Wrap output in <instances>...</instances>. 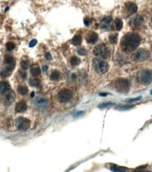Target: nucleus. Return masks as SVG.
<instances>
[{
	"label": "nucleus",
	"instance_id": "20",
	"mask_svg": "<svg viewBox=\"0 0 152 172\" xmlns=\"http://www.w3.org/2000/svg\"><path fill=\"white\" fill-rule=\"evenodd\" d=\"M115 23V26H116V28L117 30H120L123 28V21L119 19V18H116L114 21Z\"/></svg>",
	"mask_w": 152,
	"mask_h": 172
},
{
	"label": "nucleus",
	"instance_id": "38",
	"mask_svg": "<svg viewBox=\"0 0 152 172\" xmlns=\"http://www.w3.org/2000/svg\"><path fill=\"white\" fill-rule=\"evenodd\" d=\"M42 70H43L44 72H46L48 70V66L47 65H44L42 66Z\"/></svg>",
	"mask_w": 152,
	"mask_h": 172
},
{
	"label": "nucleus",
	"instance_id": "27",
	"mask_svg": "<svg viewBox=\"0 0 152 172\" xmlns=\"http://www.w3.org/2000/svg\"><path fill=\"white\" fill-rule=\"evenodd\" d=\"M29 84L31 86L33 87H38L40 85V81L36 78H32L29 81Z\"/></svg>",
	"mask_w": 152,
	"mask_h": 172
},
{
	"label": "nucleus",
	"instance_id": "33",
	"mask_svg": "<svg viewBox=\"0 0 152 172\" xmlns=\"http://www.w3.org/2000/svg\"><path fill=\"white\" fill-rule=\"evenodd\" d=\"M77 54L81 55V56H83V55L86 54V50H85L84 48H79L77 49Z\"/></svg>",
	"mask_w": 152,
	"mask_h": 172
},
{
	"label": "nucleus",
	"instance_id": "31",
	"mask_svg": "<svg viewBox=\"0 0 152 172\" xmlns=\"http://www.w3.org/2000/svg\"><path fill=\"white\" fill-rule=\"evenodd\" d=\"M134 105H122V106L118 107V109L120 110H127L132 108Z\"/></svg>",
	"mask_w": 152,
	"mask_h": 172
},
{
	"label": "nucleus",
	"instance_id": "35",
	"mask_svg": "<svg viewBox=\"0 0 152 172\" xmlns=\"http://www.w3.org/2000/svg\"><path fill=\"white\" fill-rule=\"evenodd\" d=\"M44 57H45V59L47 60H51V59H52V57H51V54L49 52H47L44 54Z\"/></svg>",
	"mask_w": 152,
	"mask_h": 172
},
{
	"label": "nucleus",
	"instance_id": "23",
	"mask_svg": "<svg viewBox=\"0 0 152 172\" xmlns=\"http://www.w3.org/2000/svg\"><path fill=\"white\" fill-rule=\"evenodd\" d=\"M111 170L112 171H116V172H123L125 171L126 169L123 167H120V166H118L116 165H112L111 166Z\"/></svg>",
	"mask_w": 152,
	"mask_h": 172
},
{
	"label": "nucleus",
	"instance_id": "3",
	"mask_svg": "<svg viewBox=\"0 0 152 172\" xmlns=\"http://www.w3.org/2000/svg\"><path fill=\"white\" fill-rule=\"evenodd\" d=\"M114 87L117 92L120 93H127L130 89V83L127 79H118L114 83Z\"/></svg>",
	"mask_w": 152,
	"mask_h": 172
},
{
	"label": "nucleus",
	"instance_id": "41",
	"mask_svg": "<svg viewBox=\"0 0 152 172\" xmlns=\"http://www.w3.org/2000/svg\"><path fill=\"white\" fill-rule=\"evenodd\" d=\"M34 96H35V92H33L32 93H31V95H30V97L33 98V97H34Z\"/></svg>",
	"mask_w": 152,
	"mask_h": 172
},
{
	"label": "nucleus",
	"instance_id": "19",
	"mask_svg": "<svg viewBox=\"0 0 152 172\" xmlns=\"http://www.w3.org/2000/svg\"><path fill=\"white\" fill-rule=\"evenodd\" d=\"M72 44L75 46H78L82 42V38L80 36H75L72 39Z\"/></svg>",
	"mask_w": 152,
	"mask_h": 172
},
{
	"label": "nucleus",
	"instance_id": "30",
	"mask_svg": "<svg viewBox=\"0 0 152 172\" xmlns=\"http://www.w3.org/2000/svg\"><path fill=\"white\" fill-rule=\"evenodd\" d=\"M15 48V45L12 42H9L7 43V49L8 51H12Z\"/></svg>",
	"mask_w": 152,
	"mask_h": 172
},
{
	"label": "nucleus",
	"instance_id": "4",
	"mask_svg": "<svg viewBox=\"0 0 152 172\" xmlns=\"http://www.w3.org/2000/svg\"><path fill=\"white\" fill-rule=\"evenodd\" d=\"M150 57V53L146 49H140L136 52L132 57L133 61L135 62H142L148 60Z\"/></svg>",
	"mask_w": 152,
	"mask_h": 172
},
{
	"label": "nucleus",
	"instance_id": "26",
	"mask_svg": "<svg viewBox=\"0 0 152 172\" xmlns=\"http://www.w3.org/2000/svg\"><path fill=\"white\" fill-rule=\"evenodd\" d=\"M11 73H12V71L9 70V68H6L1 72V77H3V78H7V77H9V75H11Z\"/></svg>",
	"mask_w": 152,
	"mask_h": 172
},
{
	"label": "nucleus",
	"instance_id": "42",
	"mask_svg": "<svg viewBox=\"0 0 152 172\" xmlns=\"http://www.w3.org/2000/svg\"><path fill=\"white\" fill-rule=\"evenodd\" d=\"M72 78H73V79H75L76 78V75H75V74H73L72 75Z\"/></svg>",
	"mask_w": 152,
	"mask_h": 172
},
{
	"label": "nucleus",
	"instance_id": "14",
	"mask_svg": "<svg viewBox=\"0 0 152 172\" xmlns=\"http://www.w3.org/2000/svg\"><path fill=\"white\" fill-rule=\"evenodd\" d=\"M126 9L130 14H133L138 11V6L133 2H127L126 4Z\"/></svg>",
	"mask_w": 152,
	"mask_h": 172
},
{
	"label": "nucleus",
	"instance_id": "28",
	"mask_svg": "<svg viewBox=\"0 0 152 172\" xmlns=\"http://www.w3.org/2000/svg\"><path fill=\"white\" fill-rule=\"evenodd\" d=\"M21 67L23 68V69L27 70L30 66V62L28 60L22 61L21 63Z\"/></svg>",
	"mask_w": 152,
	"mask_h": 172
},
{
	"label": "nucleus",
	"instance_id": "21",
	"mask_svg": "<svg viewBox=\"0 0 152 172\" xmlns=\"http://www.w3.org/2000/svg\"><path fill=\"white\" fill-rule=\"evenodd\" d=\"M50 78L52 81H57L60 78V73L59 71H54L51 72V75H50Z\"/></svg>",
	"mask_w": 152,
	"mask_h": 172
},
{
	"label": "nucleus",
	"instance_id": "18",
	"mask_svg": "<svg viewBox=\"0 0 152 172\" xmlns=\"http://www.w3.org/2000/svg\"><path fill=\"white\" fill-rule=\"evenodd\" d=\"M18 92L20 95H25L28 92V88L25 86H19L18 87Z\"/></svg>",
	"mask_w": 152,
	"mask_h": 172
},
{
	"label": "nucleus",
	"instance_id": "36",
	"mask_svg": "<svg viewBox=\"0 0 152 172\" xmlns=\"http://www.w3.org/2000/svg\"><path fill=\"white\" fill-rule=\"evenodd\" d=\"M84 23H85V25H86V26H88V25H90V20L88 18H85V20H84Z\"/></svg>",
	"mask_w": 152,
	"mask_h": 172
},
{
	"label": "nucleus",
	"instance_id": "34",
	"mask_svg": "<svg viewBox=\"0 0 152 172\" xmlns=\"http://www.w3.org/2000/svg\"><path fill=\"white\" fill-rule=\"evenodd\" d=\"M37 43H38V41H37V40H31V41L30 42V43H29V47H35V46L37 45Z\"/></svg>",
	"mask_w": 152,
	"mask_h": 172
},
{
	"label": "nucleus",
	"instance_id": "37",
	"mask_svg": "<svg viewBox=\"0 0 152 172\" xmlns=\"http://www.w3.org/2000/svg\"><path fill=\"white\" fill-rule=\"evenodd\" d=\"M21 77L23 78V79H25L27 78V73H25V72H23V73H21Z\"/></svg>",
	"mask_w": 152,
	"mask_h": 172
},
{
	"label": "nucleus",
	"instance_id": "17",
	"mask_svg": "<svg viewBox=\"0 0 152 172\" xmlns=\"http://www.w3.org/2000/svg\"><path fill=\"white\" fill-rule=\"evenodd\" d=\"M144 19L142 16H136L134 19H133V23H134L135 26L136 27H140V25H142V24L143 23Z\"/></svg>",
	"mask_w": 152,
	"mask_h": 172
},
{
	"label": "nucleus",
	"instance_id": "44",
	"mask_svg": "<svg viewBox=\"0 0 152 172\" xmlns=\"http://www.w3.org/2000/svg\"><path fill=\"white\" fill-rule=\"evenodd\" d=\"M151 95H152V90H151Z\"/></svg>",
	"mask_w": 152,
	"mask_h": 172
},
{
	"label": "nucleus",
	"instance_id": "6",
	"mask_svg": "<svg viewBox=\"0 0 152 172\" xmlns=\"http://www.w3.org/2000/svg\"><path fill=\"white\" fill-rule=\"evenodd\" d=\"M73 97V92L68 89L61 90L58 94V99L60 102L66 103L69 102Z\"/></svg>",
	"mask_w": 152,
	"mask_h": 172
},
{
	"label": "nucleus",
	"instance_id": "15",
	"mask_svg": "<svg viewBox=\"0 0 152 172\" xmlns=\"http://www.w3.org/2000/svg\"><path fill=\"white\" fill-rule=\"evenodd\" d=\"M9 85L6 81H1L0 82V93H5L9 90Z\"/></svg>",
	"mask_w": 152,
	"mask_h": 172
},
{
	"label": "nucleus",
	"instance_id": "39",
	"mask_svg": "<svg viewBox=\"0 0 152 172\" xmlns=\"http://www.w3.org/2000/svg\"><path fill=\"white\" fill-rule=\"evenodd\" d=\"M83 112H77L76 114H75V116H80V115H82V114H83Z\"/></svg>",
	"mask_w": 152,
	"mask_h": 172
},
{
	"label": "nucleus",
	"instance_id": "8",
	"mask_svg": "<svg viewBox=\"0 0 152 172\" xmlns=\"http://www.w3.org/2000/svg\"><path fill=\"white\" fill-rule=\"evenodd\" d=\"M16 127L20 131H27L30 126V121L26 118L19 117L16 121Z\"/></svg>",
	"mask_w": 152,
	"mask_h": 172
},
{
	"label": "nucleus",
	"instance_id": "16",
	"mask_svg": "<svg viewBox=\"0 0 152 172\" xmlns=\"http://www.w3.org/2000/svg\"><path fill=\"white\" fill-rule=\"evenodd\" d=\"M30 73L33 76H38L41 73V71H40V68H39V66L35 64L30 68Z\"/></svg>",
	"mask_w": 152,
	"mask_h": 172
},
{
	"label": "nucleus",
	"instance_id": "29",
	"mask_svg": "<svg viewBox=\"0 0 152 172\" xmlns=\"http://www.w3.org/2000/svg\"><path fill=\"white\" fill-rule=\"evenodd\" d=\"M115 104L113 102H106V103H103V104L99 105V107L101 109H104V108H107V107H111L112 106H114Z\"/></svg>",
	"mask_w": 152,
	"mask_h": 172
},
{
	"label": "nucleus",
	"instance_id": "43",
	"mask_svg": "<svg viewBox=\"0 0 152 172\" xmlns=\"http://www.w3.org/2000/svg\"><path fill=\"white\" fill-rule=\"evenodd\" d=\"M9 9V7H7L6 9H5V12H8V10Z\"/></svg>",
	"mask_w": 152,
	"mask_h": 172
},
{
	"label": "nucleus",
	"instance_id": "9",
	"mask_svg": "<svg viewBox=\"0 0 152 172\" xmlns=\"http://www.w3.org/2000/svg\"><path fill=\"white\" fill-rule=\"evenodd\" d=\"M4 95L3 96V102L5 105H10L14 102L15 100V94L14 92L11 91V90H8V91L4 93Z\"/></svg>",
	"mask_w": 152,
	"mask_h": 172
},
{
	"label": "nucleus",
	"instance_id": "12",
	"mask_svg": "<svg viewBox=\"0 0 152 172\" xmlns=\"http://www.w3.org/2000/svg\"><path fill=\"white\" fill-rule=\"evenodd\" d=\"M111 22H112V18L111 16H106V17L104 18L100 22V25L103 28L106 29L110 26Z\"/></svg>",
	"mask_w": 152,
	"mask_h": 172
},
{
	"label": "nucleus",
	"instance_id": "1",
	"mask_svg": "<svg viewBox=\"0 0 152 172\" xmlns=\"http://www.w3.org/2000/svg\"><path fill=\"white\" fill-rule=\"evenodd\" d=\"M141 41L140 37L137 33H127L122 38L120 45L122 49L126 52L135 51L138 47Z\"/></svg>",
	"mask_w": 152,
	"mask_h": 172
},
{
	"label": "nucleus",
	"instance_id": "7",
	"mask_svg": "<svg viewBox=\"0 0 152 172\" xmlns=\"http://www.w3.org/2000/svg\"><path fill=\"white\" fill-rule=\"evenodd\" d=\"M140 80L144 85H149L152 82V71L149 70H143L140 72Z\"/></svg>",
	"mask_w": 152,
	"mask_h": 172
},
{
	"label": "nucleus",
	"instance_id": "32",
	"mask_svg": "<svg viewBox=\"0 0 152 172\" xmlns=\"http://www.w3.org/2000/svg\"><path fill=\"white\" fill-rule=\"evenodd\" d=\"M142 99V97H136V98H130V99H126V102L128 103H130V102H137L138 100H140V99Z\"/></svg>",
	"mask_w": 152,
	"mask_h": 172
},
{
	"label": "nucleus",
	"instance_id": "11",
	"mask_svg": "<svg viewBox=\"0 0 152 172\" xmlns=\"http://www.w3.org/2000/svg\"><path fill=\"white\" fill-rule=\"evenodd\" d=\"M27 104L25 101L22 100L18 102L16 105V108H15V111L18 113H21L25 112L27 110Z\"/></svg>",
	"mask_w": 152,
	"mask_h": 172
},
{
	"label": "nucleus",
	"instance_id": "24",
	"mask_svg": "<svg viewBox=\"0 0 152 172\" xmlns=\"http://www.w3.org/2000/svg\"><path fill=\"white\" fill-rule=\"evenodd\" d=\"M4 62L6 63L7 64H12L14 63V59L12 56H10V55H6L4 57Z\"/></svg>",
	"mask_w": 152,
	"mask_h": 172
},
{
	"label": "nucleus",
	"instance_id": "5",
	"mask_svg": "<svg viewBox=\"0 0 152 172\" xmlns=\"http://www.w3.org/2000/svg\"><path fill=\"white\" fill-rule=\"evenodd\" d=\"M93 52L94 54V55L103 59H106L109 55L108 49H107L106 47L104 45H103V44L96 46V47L94 48Z\"/></svg>",
	"mask_w": 152,
	"mask_h": 172
},
{
	"label": "nucleus",
	"instance_id": "13",
	"mask_svg": "<svg viewBox=\"0 0 152 172\" xmlns=\"http://www.w3.org/2000/svg\"><path fill=\"white\" fill-rule=\"evenodd\" d=\"M98 40V35L95 33H90L86 37V40L88 43L94 44Z\"/></svg>",
	"mask_w": 152,
	"mask_h": 172
},
{
	"label": "nucleus",
	"instance_id": "40",
	"mask_svg": "<svg viewBox=\"0 0 152 172\" xmlns=\"http://www.w3.org/2000/svg\"><path fill=\"white\" fill-rule=\"evenodd\" d=\"M107 95H108V93H106V92H101V93H99V95L102 96V97H106Z\"/></svg>",
	"mask_w": 152,
	"mask_h": 172
},
{
	"label": "nucleus",
	"instance_id": "22",
	"mask_svg": "<svg viewBox=\"0 0 152 172\" xmlns=\"http://www.w3.org/2000/svg\"><path fill=\"white\" fill-rule=\"evenodd\" d=\"M70 62L72 66H77L78 64H80V60L78 57L74 56L70 59Z\"/></svg>",
	"mask_w": 152,
	"mask_h": 172
},
{
	"label": "nucleus",
	"instance_id": "2",
	"mask_svg": "<svg viewBox=\"0 0 152 172\" xmlns=\"http://www.w3.org/2000/svg\"><path fill=\"white\" fill-rule=\"evenodd\" d=\"M92 66L98 74L102 75L108 71L109 64L104 61L99 60V59H94L92 60Z\"/></svg>",
	"mask_w": 152,
	"mask_h": 172
},
{
	"label": "nucleus",
	"instance_id": "10",
	"mask_svg": "<svg viewBox=\"0 0 152 172\" xmlns=\"http://www.w3.org/2000/svg\"><path fill=\"white\" fill-rule=\"evenodd\" d=\"M35 107H38L40 110H44V109L47 108L48 105V102L45 98L43 97H39L35 102Z\"/></svg>",
	"mask_w": 152,
	"mask_h": 172
},
{
	"label": "nucleus",
	"instance_id": "25",
	"mask_svg": "<svg viewBox=\"0 0 152 172\" xmlns=\"http://www.w3.org/2000/svg\"><path fill=\"white\" fill-rule=\"evenodd\" d=\"M118 34L115 33V34H112L109 36V42L111 44H116L118 41Z\"/></svg>",
	"mask_w": 152,
	"mask_h": 172
}]
</instances>
